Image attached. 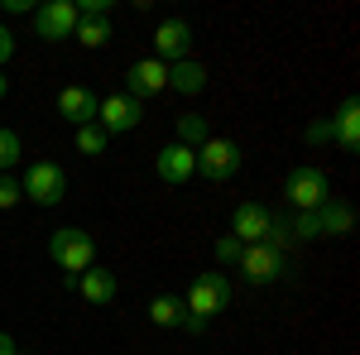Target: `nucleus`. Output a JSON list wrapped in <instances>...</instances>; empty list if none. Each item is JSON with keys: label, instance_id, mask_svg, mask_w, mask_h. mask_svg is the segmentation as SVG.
Returning <instances> with one entry per match:
<instances>
[{"label": "nucleus", "instance_id": "nucleus-5", "mask_svg": "<svg viewBox=\"0 0 360 355\" xmlns=\"http://www.w3.org/2000/svg\"><path fill=\"white\" fill-rule=\"evenodd\" d=\"M20 188H25L29 202H39V207H58L63 192H68V173H63L53 159H39V164H29V173H25Z\"/></svg>", "mask_w": 360, "mask_h": 355}, {"label": "nucleus", "instance_id": "nucleus-8", "mask_svg": "<svg viewBox=\"0 0 360 355\" xmlns=\"http://www.w3.org/2000/svg\"><path fill=\"white\" fill-rule=\"evenodd\" d=\"M154 173L164 178L168 188H183V183L197 173V149L178 144V139H173V144H164V149L154 154Z\"/></svg>", "mask_w": 360, "mask_h": 355}, {"label": "nucleus", "instance_id": "nucleus-19", "mask_svg": "<svg viewBox=\"0 0 360 355\" xmlns=\"http://www.w3.org/2000/svg\"><path fill=\"white\" fill-rule=\"evenodd\" d=\"M149 322H154V327H178V322H183V298L159 293V298L149 302Z\"/></svg>", "mask_w": 360, "mask_h": 355}, {"label": "nucleus", "instance_id": "nucleus-12", "mask_svg": "<svg viewBox=\"0 0 360 355\" xmlns=\"http://www.w3.org/2000/svg\"><path fill=\"white\" fill-rule=\"evenodd\" d=\"M125 96H135V101H144V96H159L168 86V63H159V58H139L135 67L125 72Z\"/></svg>", "mask_w": 360, "mask_h": 355}, {"label": "nucleus", "instance_id": "nucleus-15", "mask_svg": "<svg viewBox=\"0 0 360 355\" xmlns=\"http://www.w3.org/2000/svg\"><path fill=\"white\" fill-rule=\"evenodd\" d=\"M72 288H77V293H82L86 302H96V307H106V302L115 298V288H120V283H115V273H111V269H96V264H91V269H86L82 278L72 283Z\"/></svg>", "mask_w": 360, "mask_h": 355}, {"label": "nucleus", "instance_id": "nucleus-21", "mask_svg": "<svg viewBox=\"0 0 360 355\" xmlns=\"http://www.w3.org/2000/svg\"><path fill=\"white\" fill-rule=\"evenodd\" d=\"M259 245H269V250H278V254H288V250H293V221L269 217V231H264V240H259Z\"/></svg>", "mask_w": 360, "mask_h": 355}, {"label": "nucleus", "instance_id": "nucleus-14", "mask_svg": "<svg viewBox=\"0 0 360 355\" xmlns=\"http://www.w3.org/2000/svg\"><path fill=\"white\" fill-rule=\"evenodd\" d=\"M332 139L346 149V154H356V149H360V101H356V96H346L341 110L332 115Z\"/></svg>", "mask_w": 360, "mask_h": 355}, {"label": "nucleus", "instance_id": "nucleus-28", "mask_svg": "<svg viewBox=\"0 0 360 355\" xmlns=\"http://www.w3.org/2000/svg\"><path fill=\"white\" fill-rule=\"evenodd\" d=\"M332 139V120H317V125H307V144H327Z\"/></svg>", "mask_w": 360, "mask_h": 355}, {"label": "nucleus", "instance_id": "nucleus-24", "mask_svg": "<svg viewBox=\"0 0 360 355\" xmlns=\"http://www.w3.org/2000/svg\"><path fill=\"white\" fill-rule=\"evenodd\" d=\"M317 235H322L317 212H298V221H293V240H317Z\"/></svg>", "mask_w": 360, "mask_h": 355}, {"label": "nucleus", "instance_id": "nucleus-6", "mask_svg": "<svg viewBox=\"0 0 360 355\" xmlns=\"http://www.w3.org/2000/svg\"><path fill=\"white\" fill-rule=\"evenodd\" d=\"M236 269L245 273V283H278V278L293 273V264H288V254H278L269 245H245Z\"/></svg>", "mask_w": 360, "mask_h": 355}, {"label": "nucleus", "instance_id": "nucleus-17", "mask_svg": "<svg viewBox=\"0 0 360 355\" xmlns=\"http://www.w3.org/2000/svg\"><path fill=\"white\" fill-rule=\"evenodd\" d=\"M317 226H322V235H351V226H356V212H351L346 202L327 197V202L317 207Z\"/></svg>", "mask_w": 360, "mask_h": 355}, {"label": "nucleus", "instance_id": "nucleus-13", "mask_svg": "<svg viewBox=\"0 0 360 355\" xmlns=\"http://www.w3.org/2000/svg\"><path fill=\"white\" fill-rule=\"evenodd\" d=\"M264 231H269V212H264L259 202H240V207L231 212V231H226V235H236L240 245H259Z\"/></svg>", "mask_w": 360, "mask_h": 355}, {"label": "nucleus", "instance_id": "nucleus-4", "mask_svg": "<svg viewBox=\"0 0 360 355\" xmlns=\"http://www.w3.org/2000/svg\"><path fill=\"white\" fill-rule=\"evenodd\" d=\"M283 197H288V207H298V212H317L327 197H332V183H327V173L322 168H293L288 173V183H283Z\"/></svg>", "mask_w": 360, "mask_h": 355}, {"label": "nucleus", "instance_id": "nucleus-22", "mask_svg": "<svg viewBox=\"0 0 360 355\" xmlns=\"http://www.w3.org/2000/svg\"><path fill=\"white\" fill-rule=\"evenodd\" d=\"M106 144H111V135H106L101 125H82V130H77V149H82L86 159H96V154H106Z\"/></svg>", "mask_w": 360, "mask_h": 355}, {"label": "nucleus", "instance_id": "nucleus-30", "mask_svg": "<svg viewBox=\"0 0 360 355\" xmlns=\"http://www.w3.org/2000/svg\"><path fill=\"white\" fill-rule=\"evenodd\" d=\"M10 58H15V34L0 25V63H10Z\"/></svg>", "mask_w": 360, "mask_h": 355}, {"label": "nucleus", "instance_id": "nucleus-26", "mask_svg": "<svg viewBox=\"0 0 360 355\" xmlns=\"http://www.w3.org/2000/svg\"><path fill=\"white\" fill-rule=\"evenodd\" d=\"M77 5V20H106L115 0H72Z\"/></svg>", "mask_w": 360, "mask_h": 355}, {"label": "nucleus", "instance_id": "nucleus-25", "mask_svg": "<svg viewBox=\"0 0 360 355\" xmlns=\"http://www.w3.org/2000/svg\"><path fill=\"white\" fill-rule=\"evenodd\" d=\"M240 240H236V235H221V240H217V264H231V269H236V264H240Z\"/></svg>", "mask_w": 360, "mask_h": 355}, {"label": "nucleus", "instance_id": "nucleus-23", "mask_svg": "<svg viewBox=\"0 0 360 355\" xmlns=\"http://www.w3.org/2000/svg\"><path fill=\"white\" fill-rule=\"evenodd\" d=\"M20 159H25V139L15 130H0V168H15Z\"/></svg>", "mask_w": 360, "mask_h": 355}, {"label": "nucleus", "instance_id": "nucleus-11", "mask_svg": "<svg viewBox=\"0 0 360 355\" xmlns=\"http://www.w3.org/2000/svg\"><path fill=\"white\" fill-rule=\"evenodd\" d=\"M188 49H193L188 20H164V25L154 29V58H159V63H183Z\"/></svg>", "mask_w": 360, "mask_h": 355}, {"label": "nucleus", "instance_id": "nucleus-29", "mask_svg": "<svg viewBox=\"0 0 360 355\" xmlns=\"http://www.w3.org/2000/svg\"><path fill=\"white\" fill-rule=\"evenodd\" d=\"M178 331H188V336H202V331H207V322H202V317H193V312H183Z\"/></svg>", "mask_w": 360, "mask_h": 355}, {"label": "nucleus", "instance_id": "nucleus-32", "mask_svg": "<svg viewBox=\"0 0 360 355\" xmlns=\"http://www.w3.org/2000/svg\"><path fill=\"white\" fill-rule=\"evenodd\" d=\"M5 91H10V82H5V72H0V96H5Z\"/></svg>", "mask_w": 360, "mask_h": 355}, {"label": "nucleus", "instance_id": "nucleus-7", "mask_svg": "<svg viewBox=\"0 0 360 355\" xmlns=\"http://www.w3.org/2000/svg\"><path fill=\"white\" fill-rule=\"evenodd\" d=\"M72 29H77V5H72V0H44V5L34 10V34L49 39V44L72 39Z\"/></svg>", "mask_w": 360, "mask_h": 355}, {"label": "nucleus", "instance_id": "nucleus-16", "mask_svg": "<svg viewBox=\"0 0 360 355\" xmlns=\"http://www.w3.org/2000/svg\"><path fill=\"white\" fill-rule=\"evenodd\" d=\"M168 86H173V91H183V96H202V91H207V67L193 63V58L168 63Z\"/></svg>", "mask_w": 360, "mask_h": 355}, {"label": "nucleus", "instance_id": "nucleus-18", "mask_svg": "<svg viewBox=\"0 0 360 355\" xmlns=\"http://www.w3.org/2000/svg\"><path fill=\"white\" fill-rule=\"evenodd\" d=\"M72 39H77L82 49H106V44H111V20H77Z\"/></svg>", "mask_w": 360, "mask_h": 355}, {"label": "nucleus", "instance_id": "nucleus-9", "mask_svg": "<svg viewBox=\"0 0 360 355\" xmlns=\"http://www.w3.org/2000/svg\"><path fill=\"white\" fill-rule=\"evenodd\" d=\"M96 110H101V96L96 91H86V86H63L58 91V115L68 120V125H96Z\"/></svg>", "mask_w": 360, "mask_h": 355}, {"label": "nucleus", "instance_id": "nucleus-20", "mask_svg": "<svg viewBox=\"0 0 360 355\" xmlns=\"http://www.w3.org/2000/svg\"><path fill=\"white\" fill-rule=\"evenodd\" d=\"M207 139H212V130H207V120H202V115H183V120H178V144L202 149Z\"/></svg>", "mask_w": 360, "mask_h": 355}, {"label": "nucleus", "instance_id": "nucleus-1", "mask_svg": "<svg viewBox=\"0 0 360 355\" xmlns=\"http://www.w3.org/2000/svg\"><path fill=\"white\" fill-rule=\"evenodd\" d=\"M49 254H53V264L63 269V278L77 283V278L96 264V240L86 235L82 226H63V231L49 235Z\"/></svg>", "mask_w": 360, "mask_h": 355}, {"label": "nucleus", "instance_id": "nucleus-31", "mask_svg": "<svg viewBox=\"0 0 360 355\" xmlns=\"http://www.w3.org/2000/svg\"><path fill=\"white\" fill-rule=\"evenodd\" d=\"M0 355H20V346H15V336H10V331H0Z\"/></svg>", "mask_w": 360, "mask_h": 355}, {"label": "nucleus", "instance_id": "nucleus-27", "mask_svg": "<svg viewBox=\"0 0 360 355\" xmlns=\"http://www.w3.org/2000/svg\"><path fill=\"white\" fill-rule=\"evenodd\" d=\"M20 197H25V188H20L15 178H0V212H5V207H15Z\"/></svg>", "mask_w": 360, "mask_h": 355}, {"label": "nucleus", "instance_id": "nucleus-10", "mask_svg": "<svg viewBox=\"0 0 360 355\" xmlns=\"http://www.w3.org/2000/svg\"><path fill=\"white\" fill-rule=\"evenodd\" d=\"M139 101L135 96H101V110H96V125L106 130V135H125V130H135L139 125Z\"/></svg>", "mask_w": 360, "mask_h": 355}, {"label": "nucleus", "instance_id": "nucleus-2", "mask_svg": "<svg viewBox=\"0 0 360 355\" xmlns=\"http://www.w3.org/2000/svg\"><path fill=\"white\" fill-rule=\"evenodd\" d=\"M231 307V278H226L221 269H207L197 273L193 283H188V298H183V312H193V317H217V312H226Z\"/></svg>", "mask_w": 360, "mask_h": 355}, {"label": "nucleus", "instance_id": "nucleus-3", "mask_svg": "<svg viewBox=\"0 0 360 355\" xmlns=\"http://www.w3.org/2000/svg\"><path fill=\"white\" fill-rule=\"evenodd\" d=\"M245 164V154H240V144L236 139H207L202 149H197V173L207 178V183H226V178H236Z\"/></svg>", "mask_w": 360, "mask_h": 355}]
</instances>
